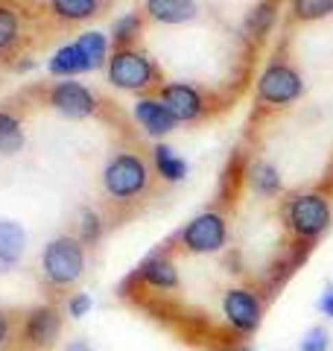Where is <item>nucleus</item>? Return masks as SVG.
<instances>
[{
  "label": "nucleus",
  "instance_id": "nucleus-1",
  "mask_svg": "<svg viewBox=\"0 0 333 351\" xmlns=\"http://www.w3.org/2000/svg\"><path fill=\"white\" fill-rule=\"evenodd\" d=\"M281 223L286 228V234H290V243L313 249V243L333 223V205L319 191L293 193L281 208Z\"/></svg>",
  "mask_w": 333,
  "mask_h": 351
},
{
  "label": "nucleus",
  "instance_id": "nucleus-2",
  "mask_svg": "<svg viewBox=\"0 0 333 351\" xmlns=\"http://www.w3.org/2000/svg\"><path fill=\"white\" fill-rule=\"evenodd\" d=\"M85 272V246L76 234L53 237L41 252V281L53 293H68Z\"/></svg>",
  "mask_w": 333,
  "mask_h": 351
},
{
  "label": "nucleus",
  "instance_id": "nucleus-3",
  "mask_svg": "<svg viewBox=\"0 0 333 351\" xmlns=\"http://www.w3.org/2000/svg\"><path fill=\"white\" fill-rule=\"evenodd\" d=\"M149 188V167L138 152H117L103 167V191L111 202H135Z\"/></svg>",
  "mask_w": 333,
  "mask_h": 351
},
{
  "label": "nucleus",
  "instance_id": "nucleus-4",
  "mask_svg": "<svg viewBox=\"0 0 333 351\" xmlns=\"http://www.w3.org/2000/svg\"><path fill=\"white\" fill-rule=\"evenodd\" d=\"M62 307L56 302L36 304L18 319L12 351H53L62 337Z\"/></svg>",
  "mask_w": 333,
  "mask_h": 351
},
{
  "label": "nucleus",
  "instance_id": "nucleus-5",
  "mask_svg": "<svg viewBox=\"0 0 333 351\" xmlns=\"http://www.w3.org/2000/svg\"><path fill=\"white\" fill-rule=\"evenodd\" d=\"M175 246L187 255H217L228 246V219L219 211H202L175 234Z\"/></svg>",
  "mask_w": 333,
  "mask_h": 351
},
{
  "label": "nucleus",
  "instance_id": "nucleus-6",
  "mask_svg": "<svg viewBox=\"0 0 333 351\" xmlns=\"http://www.w3.org/2000/svg\"><path fill=\"white\" fill-rule=\"evenodd\" d=\"M158 80V68L135 47H114L108 56V82L120 91H149Z\"/></svg>",
  "mask_w": 333,
  "mask_h": 351
},
{
  "label": "nucleus",
  "instance_id": "nucleus-7",
  "mask_svg": "<svg viewBox=\"0 0 333 351\" xmlns=\"http://www.w3.org/2000/svg\"><path fill=\"white\" fill-rule=\"evenodd\" d=\"M304 94V80L293 64L286 62H269L258 76V100L263 106H290Z\"/></svg>",
  "mask_w": 333,
  "mask_h": 351
},
{
  "label": "nucleus",
  "instance_id": "nucleus-8",
  "mask_svg": "<svg viewBox=\"0 0 333 351\" xmlns=\"http://www.w3.org/2000/svg\"><path fill=\"white\" fill-rule=\"evenodd\" d=\"M47 100H50V106L62 117H71V120L91 117L97 112V97H94V91H91V88H85L82 82H76V80L56 82L50 88Z\"/></svg>",
  "mask_w": 333,
  "mask_h": 351
},
{
  "label": "nucleus",
  "instance_id": "nucleus-9",
  "mask_svg": "<svg viewBox=\"0 0 333 351\" xmlns=\"http://www.w3.org/2000/svg\"><path fill=\"white\" fill-rule=\"evenodd\" d=\"M158 100L170 108V114L179 120V123H193V120H199L205 114V97L190 82H166V85H161Z\"/></svg>",
  "mask_w": 333,
  "mask_h": 351
},
{
  "label": "nucleus",
  "instance_id": "nucleus-10",
  "mask_svg": "<svg viewBox=\"0 0 333 351\" xmlns=\"http://www.w3.org/2000/svg\"><path fill=\"white\" fill-rule=\"evenodd\" d=\"M135 120L140 123V129L147 132V135H152V138L170 135V132L175 129V123H179L158 97H140V100L135 103Z\"/></svg>",
  "mask_w": 333,
  "mask_h": 351
},
{
  "label": "nucleus",
  "instance_id": "nucleus-11",
  "mask_svg": "<svg viewBox=\"0 0 333 351\" xmlns=\"http://www.w3.org/2000/svg\"><path fill=\"white\" fill-rule=\"evenodd\" d=\"M143 9L158 24H187L199 12L196 0H143Z\"/></svg>",
  "mask_w": 333,
  "mask_h": 351
},
{
  "label": "nucleus",
  "instance_id": "nucleus-12",
  "mask_svg": "<svg viewBox=\"0 0 333 351\" xmlns=\"http://www.w3.org/2000/svg\"><path fill=\"white\" fill-rule=\"evenodd\" d=\"M27 249V232L21 228L15 219H0V263L12 267L24 258Z\"/></svg>",
  "mask_w": 333,
  "mask_h": 351
},
{
  "label": "nucleus",
  "instance_id": "nucleus-13",
  "mask_svg": "<svg viewBox=\"0 0 333 351\" xmlns=\"http://www.w3.org/2000/svg\"><path fill=\"white\" fill-rule=\"evenodd\" d=\"M47 68H50L53 76H64V80H71V76H76V73H88L85 56H82V50L76 47V41H71V44H64V47L56 50Z\"/></svg>",
  "mask_w": 333,
  "mask_h": 351
},
{
  "label": "nucleus",
  "instance_id": "nucleus-14",
  "mask_svg": "<svg viewBox=\"0 0 333 351\" xmlns=\"http://www.w3.org/2000/svg\"><path fill=\"white\" fill-rule=\"evenodd\" d=\"M21 32H24V21H21V12L12 3H0V59L9 56L18 41Z\"/></svg>",
  "mask_w": 333,
  "mask_h": 351
},
{
  "label": "nucleus",
  "instance_id": "nucleus-15",
  "mask_svg": "<svg viewBox=\"0 0 333 351\" xmlns=\"http://www.w3.org/2000/svg\"><path fill=\"white\" fill-rule=\"evenodd\" d=\"M50 12L64 24H79L99 12V0H50Z\"/></svg>",
  "mask_w": 333,
  "mask_h": 351
},
{
  "label": "nucleus",
  "instance_id": "nucleus-16",
  "mask_svg": "<svg viewBox=\"0 0 333 351\" xmlns=\"http://www.w3.org/2000/svg\"><path fill=\"white\" fill-rule=\"evenodd\" d=\"M76 47L82 50L88 71H97L99 64H106L108 56H111L108 53V36H103V32H97V29L82 32V36L76 38Z\"/></svg>",
  "mask_w": 333,
  "mask_h": 351
},
{
  "label": "nucleus",
  "instance_id": "nucleus-17",
  "mask_svg": "<svg viewBox=\"0 0 333 351\" xmlns=\"http://www.w3.org/2000/svg\"><path fill=\"white\" fill-rule=\"evenodd\" d=\"M249 184L258 196H278L281 193V173L269 161H258L249 170Z\"/></svg>",
  "mask_w": 333,
  "mask_h": 351
},
{
  "label": "nucleus",
  "instance_id": "nucleus-18",
  "mask_svg": "<svg viewBox=\"0 0 333 351\" xmlns=\"http://www.w3.org/2000/svg\"><path fill=\"white\" fill-rule=\"evenodd\" d=\"M24 141L27 138H24V123H21V117L0 108V152H3V156L21 152L24 149Z\"/></svg>",
  "mask_w": 333,
  "mask_h": 351
},
{
  "label": "nucleus",
  "instance_id": "nucleus-19",
  "mask_svg": "<svg viewBox=\"0 0 333 351\" xmlns=\"http://www.w3.org/2000/svg\"><path fill=\"white\" fill-rule=\"evenodd\" d=\"M106 234V219L103 214H97L94 208H82L79 217H76V240L88 249V246H97Z\"/></svg>",
  "mask_w": 333,
  "mask_h": 351
},
{
  "label": "nucleus",
  "instance_id": "nucleus-20",
  "mask_svg": "<svg viewBox=\"0 0 333 351\" xmlns=\"http://www.w3.org/2000/svg\"><path fill=\"white\" fill-rule=\"evenodd\" d=\"M155 173L161 176L164 182H182L187 176V161L179 158L166 144H155Z\"/></svg>",
  "mask_w": 333,
  "mask_h": 351
},
{
  "label": "nucleus",
  "instance_id": "nucleus-21",
  "mask_svg": "<svg viewBox=\"0 0 333 351\" xmlns=\"http://www.w3.org/2000/svg\"><path fill=\"white\" fill-rule=\"evenodd\" d=\"M275 15H278V3H275V0H260V3L246 15V32L251 38H263L266 32L272 29Z\"/></svg>",
  "mask_w": 333,
  "mask_h": 351
},
{
  "label": "nucleus",
  "instance_id": "nucleus-22",
  "mask_svg": "<svg viewBox=\"0 0 333 351\" xmlns=\"http://www.w3.org/2000/svg\"><path fill=\"white\" fill-rule=\"evenodd\" d=\"M293 18L301 24H313V21H325L333 15V0H290Z\"/></svg>",
  "mask_w": 333,
  "mask_h": 351
},
{
  "label": "nucleus",
  "instance_id": "nucleus-23",
  "mask_svg": "<svg viewBox=\"0 0 333 351\" xmlns=\"http://www.w3.org/2000/svg\"><path fill=\"white\" fill-rule=\"evenodd\" d=\"M140 29H143V21L138 12L120 15L114 24H111V44H114V47H132V41L140 36Z\"/></svg>",
  "mask_w": 333,
  "mask_h": 351
},
{
  "label": "nucleus",
  "instance_id": "nucleus-24",
  "mask_svg": "<svg viewBox=\"0 0 333 351\" xmlns=\"http://www.w3.org/2000/svg\"><path fill=\"white\" fill-rule=\"evenodd\" d=\"M328 346H330V334L321 325L310 328L301 339V351H328Z\"/></svg>",
  "mask_w": 333,
  "mask_h": 351
},
{
  "label": "nucleus",
  "instance_id": "nucleus-25",
  "mask_svg": "<svg viewBox=\"0 0 333 351\" xmlns=\"http://www.w3.org/2000/svg\"><path fill=\"white\" fill-rule=\"evenodd\" d=\"M15 331H18V319H12V316L0 307V351L15 346Z\"/></svg>",
  "mask_w": 333,
  "mask_h": 351
},
{
  "label": "nucleus",
  "instance_id": "nucleus-26",
  "mask_svg": "<svg viewBox=\"0 0 333 351\" xmlns=\"http://www.w3.org/2000/svg\"><path fill=\"white\" fill-rule=\"evenodd\" d=\"M91 295L88 293H73L71 299H68V316H73V319H82V316L91 311Z\"/></svg>",
  "mask_w": 333,
  "mask_h": 351
},
{
  "label": "nucleus",
  "instance_id": "nucleus-27",
  "mask_svg": "<svg viewBox=\"0 0 333 351\" xmlns=\"http://www.w3.org/2000/svg\"><path fill=\"white\" fill-rule=\"evenodd\" d=\"M319 311L333 319V284H328V287H325V293L319 295Z\"/></svg>",
  "mask_w": 333,
  "mask_h": 351
}]
</instances>
